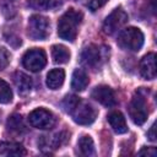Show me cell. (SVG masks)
Here are the masks:
<instances>
[{"mask_svg": "<svg viewBox=\"0 0 157 157\" xmlns=\"http://www.w3.org/2000/svg\"><path fill=\"white\" fill-rule=\"evenodd\" d=\"M64 107L72 117L74 121L80 125H90L96 120V109L90 103L80 99L76 96H67L64 101Z\"/></svg>", "mask_w": 157, "mask_h": 157, "instance_id": "cell-1", "label": "cell"}, {"mask_svg": "<svg viewBox=\"0 0 157 157\" xmlns=\"http://www.w3.org/2000/svg\"><path fill=\"white\" fill-rule=\"evenodd\" d=\"M82 13L74 9H69L58 22V36L67 42H74L77 36V27L81 23Z\"/></svg>", "mask_w": 157, "mask_h": 157, "instance_id": "cell-2", "label": "cell"}, {"mask_svg": "<svg viewBox=\"0 0 157 157\" xmlns=\"http://www.w3.org/2000/svg\"><path fill=\"white\" fill-rule=\"evenodd\" d=\"M117 43L121 49L139 52L144 45V33L136 27H128L119 33Z\"/></svg>", "mask_w": 157, "mask_h": 157, "instance_id": "cell-3", "label": "cell"}, {"mask_svg": "<svg viewBox=\"0 0 157 157\" xmlns=\"http://www.w3.org/2000/svg\"><path fill=\"white\" fill-rule=\"evenodd\" d=\"M49 21L47 17L40 15H33L28 20L27 33L33 40H44L49 36Z\"/></svg>", "mask_w": 157, "mask_h": 157, "instance_id": "cell-4", "label": "cell"}, {"mask_svg": "<svg viewBox=\"0 0 157 157\" xmlns=\"http://www.w3.org/2000/svg\"><path fill=\"white\" fill-rule=\"evenodd\" d=\"M129 115L136 125H142L147 120L148 110L146 105V99L141 92H136L129 104Z\"/></svg>", "mask_w": 157, "mask_h": 157, "instance_id": "cell-5", "label": "cell"}, {"mask_svg": "<svg viewBox=\"0 0 157 157\" xmlns=\"http://www.w3.org/2000/svg\"><path fill=\"white\" fill-rule=\"evenodd\" d=\"M128 20V13L121 7H117L105 17L103 22V32L105 34L112 36L120 31V28H123L126 25Z\"/></svg>", "mask_w": 157, "mask_h": 157, "instance_id": "cell-6", "label": "cell"}, {"mask_svg": "<svg viewBox=\"0 0 157 157\" xmlns=\"http://www.w3.org/2000/svg\"><path fill=\"white\" fill-rule=\"evenodd\" d=\"M22 64H23V66L27 70H29L32 72L40 71L47 65V55H45V52L42 48H33V49L27 50L23 54Z\"/></svg>", "mask_w": 157, "mask_h": 157, "instance_id": "cell-7", "label": "cell"}, {"mask_svg": "<svg viewBox=\"0 0 157 157\" xmlns=\"http://www.w3.org/2000/svg\"><path fill=\"white\" fill-rule=\"evenodd\" d=\"M28 123L36 129L49 130L55 124V117L48 109L37 108L28 114Z\"/></svg>", "mask_w": 157, "mask_h": 157, "instance_id": "cell-8", "label": "cell"}, {"mask_svg": "<svg viewBox=\"0 0 157 157\" xmlns=\"http://www.w3.org/2000/svg\"><path fill=\"white\" fill-rule=\"evenodd\" d=\"M92 98L105 107H114L117 104V98L114 94V91L105 85H101L93 88L91 93Z\"/></svg>", "mask_w": 157, "mask_h": 157, "instance_id": "cell-9", "label": "cell"}, {"mask_svg": "<svg viewBox=\"0 0 157 157\" xmlns=\"http://www.w3.org/2000/svg\"><path fill=\"white\" fill-rule=\"evenodd\" d=\"M140 74L146 80L156 78L157 70H156V54L148 53L146 54L140 61Z\"/></svg>", "mask_w": 157, "mask_h": 157, "instance_id": "cell-10", "label": "cell"}, {"mask_svg": "<svg viewBox=\"0 0 157 157\" xmlns=\"http://www.w3.org/2000/svg\"><path fill=\"white\" fill-rule=\"evenodd\" d=\"M101 59H102L101 50L97 45H93V44L86 47L81 54V60L86 66L94 67L101 63Z\"/></svg>", "mask_w": 157, "mask_h": 157, "instance_id": "cell-11", "label": "cell"}, {"mask_svg": "<svg viewBox=\"0 0 157 157\" xmlns=\"http://www.w3.org/2000/svg\"><path fill=\"white\" fill-rule=\"evenodd\" d=\"M0 155L7 156V157H21L26 156V150L21 144L12 142V141H4L0 142Z\"/></svg>", "mask_w": 157, "mask_h": 157, "instance_id": "cell-12", "label": "cell"}, {"mask_svg": "<svg viewBox=\"0 0 157 157\" xmlns=\"http://www.w3.org/2000/svg\"><path fill=\"white\" fill-rule=\"evenodd\" d=\"M108 123L117 134H125L128 131L126 120L124 115L118 110H114L108 115Z\"/></svg>", "mask_w": 157, "mask_h": 157, "instance_id": "cell-13", "label": "cell"}, {"mask_svg": "<svg viewBox=\"0 0 157 157\" xmlns=\"http://www.w3.org/2000/svg\"><path fill=\"white\" fill-rule=\"evenodd\" d=\"M65 80V71L63 69H53L47 75V86L50 90H58L63 86Z\"/></svg>", "mask_w": 157, "mask_h": 157, "instance_id": "cell-14", "label": "cell"}, {"mask_svg": "<svg viewBox=\"0 0 157 157\" xmlns=\"http://www.w3.org/2000/svg\"><path fill=\"white\" fill-rule=\"evenodd\" d=\"M13 82H15V86H16L17 91L22 94L28 93L32 88V78L28 75L23 74V72L17 71L13 75Z\"/></svg>", "mask_w": 157, "mask_h": 157, "instance_id": "cell-15", "label": "cell"}, {"mask_svg": "<svg viewBox=\"0 0 157 157\" xmlns=\"http://www.w3.org/2000/svg\"><path fill=\"white\" fill-rule=\"evenodd\" d=\"M88 85V76L87 74L81 70V69H76L72 74V78H71V88L74 91L81 92L83 91Z\"/></svg>", "mask_w": 157, "mask_h": 157, "instance_id": "cell-16", "label": "cell"}, {"mask_svg": "<svg viewBox=\"0 0 157 157\" xmlns=\"http://www.w3.org/2000/svg\"><path fill=\"white\" fill-rule=\"evenodd\" d=\"M52 58L55 64H66L70 60V52L65 45L55 44L52 47Z\"/></svg>", "mask_w": 157, "mask_h": 157, "instance_id": "cell-17", "label": "cell"}, {"mask_svg": "<svg viewBox=\"0 0 157 157\" xmlns=\"http://www.w3.org/2000/svg\"><path fill=\"white\" fill-rule=\"evenodd\" d=\"M77 147L81 155L83 156H93L94 155V144L91 136L88 135H83L80 137L78 142H77Z\"/></svg>", "mask_w": 157, "mask_h": 157, "instance_id": "cell-18", "label": "cell"}, {"mask_svg": "<svg viewBox=\"0 0 157 157\" xmlns=\"http://www.w3.org/2000/svg\"><path fill=\"white\" fill-rule=\"evenodd\" d=\"M12 97H13V94H12V90H11L10 85L6 81L0 78V103L7 104L12 101Z\"/></svg>", "mask_w": 157, "mask_h": 157, "instance_id": "cell-19", "label": "cell"}, {"mask_svg": "<svg viewBox=\"0 0 157 157\" xmlns=\"http://www.w3.org/2000/svg\"><path fill=\"white\" fill-rule=\"evenodd\" d=\"M7 128L9 130L11 131H15V132H22L25 130V125L22 123V119L20 115H12L7 120Z\"/></svg>", "mask_w": 157, "mask_h": 157, "instance_id": "cell-20", "label": "cell"}, {"mask_svg": "<svg viewBox=\"0 0 157 157\" xmlns=\"http://www.w3.org/2000/svg\"><path fill=\"white\" fill-rule=\"evenodd\" d=\"M52 0H28V5L33 9H39V10H45L50 7Z\"/></svg>", "mask_w": 157, "mask_h": 157, "instance_id": "cell-21", "label": "cell"}, {"mask_svg": "<svg viewBox=\"0 0 157 157\" xmlns=\"http://www.w3.org/2000/svg\"><path fill=\"white\" fill-rule=\"evenodd\" d=\"M9 63H10V54H9V52L5 48L0 47V71L4 70L9 65Z\"/></svg>", "mask_w": 157, "mask_h": 157, "instance_id": "cell-22", "label": "cell"}, {"mask_svg": "<svg viewBox=\"0 0 157 157\" xmlns=\"http://www.w3.org/2000/svg\"><path fill=\"white\" fill-rule=\"evenodd\" d=\"M109 0H88L87 1V7L91 11H96L98 9H101L102 6H104Z\"/></svg>", "mask_w": 157, "mask_h": 157, "instance_id": "cell-23", "label": "cell"}, {"mask_svg": "<svg viewBox=\"0 0 157 157\" xmlns=\"http://www.w3.org/2000/svg\"><path fill=\"white\" fill-rule=\"evenodd\" d=\"M139 155L142 156V155H146V156H151V157H155L157 155V151L155 147H142L140 151H139Z\"/></svg>", "mask_w": 157, "mask_h": 157, "instance_id": "cell-24", "label": "cell"}, {"mask_svg": "<svg viewBox=\"0 0 157 157\" xmlns=\"http://www.w3.org/2000/svg\"><path fill=\"white\" fill-rule=\"evenodd\" d=\"M155 130H156V124L153 123L152 124V126L150 128V130H148V132H147V136H148V139L151 140V141H156V132H155Z\"/></svg>", "mask_w": 157, "mask_h": 157, "instance_id": "cell-25", "label": "cell"}, {"mask_svg": "<svg viewBox=\"0 0 157 157\" xmlns=\"http://www.w3.org/2000/svg\"><path fill=\"white\" fill-rule=\"evenodd\" d=\"M7 1H12V0H7Z\"/></svg>", "mask_w": 157, "mask_h": 157, "instance_id": "cell-26", "label": "cell"}]
</instances>
